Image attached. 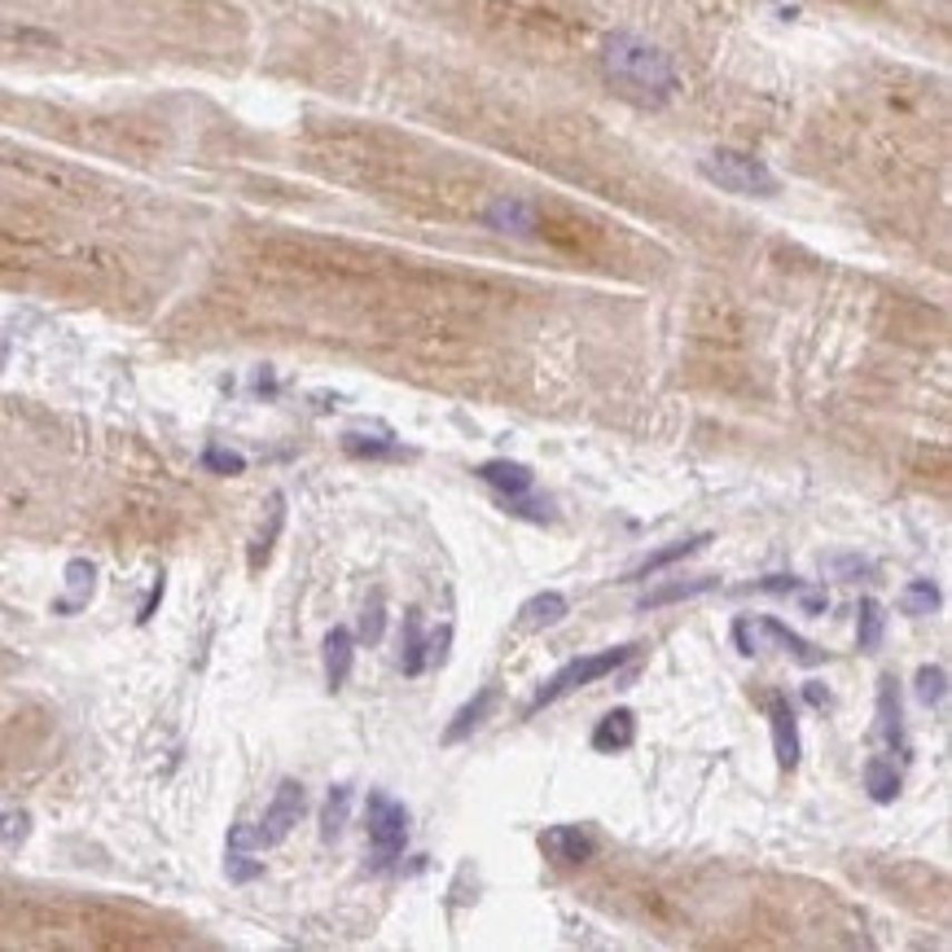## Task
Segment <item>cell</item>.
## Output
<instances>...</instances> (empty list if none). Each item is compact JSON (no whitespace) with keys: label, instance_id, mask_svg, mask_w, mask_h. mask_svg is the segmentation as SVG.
<instances>
[{"label":"cell","instance_id":"1","mask_svg":"<svg viewBox=\"0 0 952 952\" xmlns=\"http://www.w3.org/2000/svg\"><path fill=\"white\" fill-rule=\"evenodd\" d=\"M601 71H606V79H610L628 101L650 106V110L667 106V101L680 92L676 62L663 53L659 45H650V40L637 36V31H615V36H606V45H601Z\"/></svg>","mask_w":952,"mask_h":952},{"label":"cell","instance_id":"2","mask_svg":"<svg viewBox=\"0 0 952 952\" xmlns=\"http://www.w3.org/2000/svg\"><path fill=\"white\" fill-rule=\"evenodd\" d=\"M303 812H307V791H303V782L286 777V782L277 786L273 804L264 807L259 825H233V830H228V847H237V852L277 847V843H286V838H291V830L303 821Z\"/></svg>","mask_w":952,"mask_h":952},{"label":"cell","instance_id":"3","mask_svg":"<svg viewBox=\"0 0 952 952\" xmlns=\"http://www.w3.org/2000/svg\"><path fill=\"white\" fill-rule=\"evenodd\" d=\"M632 655H637V646H615V650H597V655H580V659L562 663V667H558V671L536 689V698L527 703V720H531V716H540L544 707L562 703L567 694H576V689H585V685L606 680L610 671H619Z\"/></svg>","mask_w":952,"mask_h":952},{"label":"cell","instance_id":"4","mask_svg":"<svg viewBox=\"0 0 952 952\" xmlns=\"http://www.w3.org/2000/svg\"><path fill=\"white\" fill-rule=\"evenodd\" d=\"M698 171H703L711 185H720L725 194H737V198H773V194H782L777 171H773L764 158L742 154V149H711V154L698 163Z\"/></svg>","mask_w":952,"mask_h":952},{"label":"cell","instance_id":"5","mask_svg":"<svg viewBox=\"0 0 952 952\" xmlns=\"http://www.w3.org/2000/svg\"><path fill=\"white\" fill-rule=\"evenodd\" d=\"M474 479L488 483V488L501 497V506L510 513H518V518H531V522H544V518H549V501L536 497V474H531V465L510 461V457H492V461L474 465Z\"/></svg>","mask_w":952,"mask_h":952},{"label":"cell","instance_id":"6","mask_svg":"<svg viewBox=\"0 0 952 952\" xmlns=\"http://www.w3.org/2000/svg\"><path fill=\"white\" fill-rule=\"evenodd\" d=\"M365 834L373 847V865L386 870L391 861H400L404 843H409V807L391 799L386 791H369L365 804Z\"/></svg>","mask_w":952,"mask_h":952},{"label":"cell","instance_id":"7","mask_svg":"<svg viewBox=\"0 0 952 952\" xmlns=\"http://www.w3.org/2000/svg\"><path fill=\"white\" fill-rule=\"evenodd\" d=\"M448 646H452V628H440L435 637H426L422 632V615L409 610L404 628H400V671L404 676H422L426 667L448 659Z\"/></svg>","mask_w":952,"mask_h":952},{"label":"cell","instance_id":"8","mask_svg":"<svg viewBox=\"0 0 952 952\" xmlns=\"http://www.w3.org/2000/svg\"><path fill=\"white\" fill-rule=\"evenodd\" d=\"M597 834L588 830V825H549L544 834H540V852H544V861H553V865H588L592 856H597Z\"/></svg>","mask_w":952,"mask_h":952},{"label":"cell","instance_id":"9","mask_svg":"<svg viewBox=\"0 0 952 952\" xmlns=\"http://www.w3.org/2000/svg\"><path fill=\"white\" fill-rule=\"evenodd\" d=\"M768 725H773V755H777V768H782V773H795L804 746H799V716H795L791 698H782V694L768 698Z\"/></svg>","mask_w":952,"mask_h":952},{"label":"cell","instance_id":"10","mask_svg":"<svg viewBox=\"0 0 952 952\" xmlns=\"http://www.w3.org/2000/svg\"><path fill=\"white\" fill-rule=\"evenodd\" d=\"M879 742L891 750V755H900V759H909V733H904V703H900V685H895V676H882L879 680Z\"/></svg>","mask_w":952,"mask_h":952},{"label":"cell","instance_id":"11","mask_svg":"<svg viewBox=\"0 0 952 952\" xmlns=\"http://www.w3.org/2000/svg\"><path fill=\"white\" fill-rule=\"evenodd\" d=\"M497 707H501V689H497V685H483V689L452 716V725L443 729V746H457V742H465L474 729H483V725L492 720Z\"/></svg>","mask_w":952,"mask_h":952},{"label":"cell","instance_id":"12","mask_svg":"<svg viewBox=\"0 0 952 952\" xmlns=\"http://www.w3.org/2000/svg\"><path fill=\"white\" fill-rule=\"evenodd\" d=\"M567 615H571V601L562 592L544 588V592H536V597H527L518 606V628L522 632H544V628H558Z\"/></svg>","mask_w":952,"mask_h":952},{"label":"cell","instance_id":"13","mask_svg":"<svg viewBox=\"0 0 952 952\" xmlns=\"http://www.w3.org/2000/svg\"><path fill=\"white\" fill-rule=\"evenodd\" d=\"M755 632H759V637H768V641H777V646L799 663V667H821V663H825V650H821V646H812L807 637H799L795 628H786L777 615H759V619H755Z\"/></svg>","mask_w":952,"mask_h":952},{"label":"cell","instance_id":"14","mask_svg":"<svg viewBox=\"0 0 952 952\" xmlns=\"http://www.w3.org/2000/svg\"><path fill=\"white\" fill-rule=\"evenodd\" d=\"M716 536L711 531H698V536H685V540H676V544H667V549H659V553H650V558H641L624 580H655L659 571H667V567H676V562H685V558H694L698 549H707Z\"/></svg>","mask_w":952,"mask_h":952},{"label":"cell","instance_id":"15","mask_svg":"<svg viewBox=\"0 0 952 952\" xmlns=\"http://www.w3.org/2000/svg\"><path fill=\"white\" fill-rule=\"evenodd\" d=\"M632 742H637V716H632L628 707L606 711V716L597 720V729H592V750H597V755H619V750H628Z\"/></svg>","mask_w":952,"mask_h":952},{"label":"cell","instance_id":"16","mask_svg":"<svg viewBox=\"0 0 952 952\" xmlns=\"http://www.w3.org/2000/svg\"><path fill=\"white\" fill-rule=\"evenodd\" d=\"M282 531H286V497H282V492H273V501H268V518H264L259 536H255V540H251V549H246V567H251V571H264V567H268V558H273V549H277Z\"/></svg>","mask_w":952,"mask_h":952},{"label":"cell","instance_id":"17","mask_svg":"<svg viewBox=\"0 0 952 952\" xmlns=\"http://www.w3.org/2000/svg\"><path fill=\"white\" fill-rule=\"evenodd\" d=\"M352 663H356V637L347 628H334L325 637V689L338 694L352 680Z\"/></svg>","mask_w":952,"mask_h":952},{"label":"cell","instance_id":"18","mask_svg":"<svg viewBox=\"0 0 952 952\" xmlns=\"http://www.w3.org/2000/svg\"><path fill=\"white\" fill-rule=\"evenodd\" d=\"M716 588H720L716 576H698V580H667V585L650 588V592L637 601V610H663V606H676V601L707 597V592H716Z\"/></svg>","mask_w":952,"mask_h":952},{"label":"cell","instance_id":"19","mask_svg":"<svg viewBox=\"0 0 952 952\" xmlns=\"http://www.w3.org/2000/svg\"><path fill=\"white\" fill-rule=\"evenodd\" d=\"M861 777H865V791H870V799H874V804H895V799H900L904 777H900L895 759H886V755H870V759H865V768H861Z\"/></svg>","mask_w":952,"mask_h":952},{"label":"cell","instance_id":"20","mask_svg":"<svg viewBox=\"0 0 952 952\" xmlns=\"http://www.w3.org/2000/svg\"><path fill=\"white\" fill-rule=\"evenodd\" d=\"M92 585H97V567H92L88 558H75L71 567H67V588H71V597H58V601H53V615H75V610H84L88 597H92Z\"/></svg>","mask_w":952,"mask_h":952},{"label":"cell","instance_id":"21","mask_svg":"<svg viewBox=\"0 0 952 952\" xmlns=\"http://www.w3.org/2000/svg\"><path fill=\"white\" fill-rule=\"evenodd\" d=\"M882 637H886V610H882V601L861 597V606H856V646L865 655H874L882 646Z\"/></svg>","mask_w":952,"mask_h":952},{"label":"cell","instance_id":"22","mask_svg":"<svg viewBox=\"0 0 952 952\" xmlns=\"http://www.w3.org/2000/svg\"><path fill=\"white\" fill-rule=\"evenodd\" d=\"M347 812H352V786H330V799L321 807V838L334 843L347 825Z\"/></svg>","mask_w":952,"mask_h":952},{"label":"cell","instance_id":"23","mask_svg":"<svg viewBox=\"0 0 952 952\" xmlns=\"http://www.w3.org/2000/svg\"><path fill=\"white\" fill-rule=\"evenodd\" d=\"M940 601H944V592L931 585V580H909L904 592H900V606H904V615H913V619L935 615V610H940Z\"/></svg>","mask_w":952,"mask_h":952},{"label":"cell","instance_id":"24","mask_svg":"<svg viewBox=\"0 0 952 952\" xmlns=\"http://www.w3.org/2000/svg\"><path fill=\"white\" fill-rule=\"evenodd\" d=\"M913 689H917V698H922L926 707H940V703L949 698V667H940V663H926V667H917V676H913Z\"/></svg>","mask_w":952,"mask_h":952},{"label":"cell","instance_id":"25","mask_svg":"<svg viewBox=\"0 0 952 952\" xmlns=\"http://www.w3.org/2000/svg\"><path fill=\"white\" fill-rule=\"evenodd\" d=\"M488 224L510 228V233H531V228H536V212H531L527 203H518V198H501V203L488 212Z\"/></svg>","mask_w":952,"mask_h":952},{"label":"cell","instance_id":"26","mask_svg":"<svg viewBox=\"0 0 952 952\" xmlns=\"http://www.w3.org/2000/svg\"><path fill=\"white\" fill-rule=\"evenodd\" d=\"M382 632H386V601H382V592H373L365 606V615H361V632H356V641L361 646H377L382 641Z\"/></svg>","mask_w":952,"mask_h":952},{"label":"cell","instance_id":"27","mask_svg":"<svg viewBox=\"0 0 952 952\" xmlns=\"http://www.w3.org/2000/svg\"><path fill=\"white\" fill-rule=\"evenodd\" d=\"M343 448L352 452V457H365V461H382V457H404V448L391 440H373V435H347Z\"/></svg>","mask_w":952,"mask_h":952},{"label":"cell","instance_id":"28","mask_svg":"<svg viewBox=\"0 0 952 952\" xmlns=\"http://www.w3.org/2000/svg\"><path fill=\"white\" fill-rule=\"evenodd\" d=\"M203 470H212V474H242L246 470V457L242 452H233V448H220V443H212L207 452H203Z\"/></svg>","mask_w":952,"mask_h":952},{"label":"cell","instance_id":"29","mask_svg":"<svg viewBox=\"0 0 952 952\" xmlns=\"http://www.w3.org/2000/svg\"><path fill=\"white\" fill-rule=\"evenodd\" d=\"M825 571L838 580H865V576H874V562L861 553H838V558H825Z\"/></svg>","mask_w":952,"mask_h":952},{"label":"cell","instance_id":"30","mask_svg":"<svg viewBox=\"0 0 952 952\" xmlns=\"http://www.w3.org/2000/svg\"><path fill=\"white\" fill-rule=\"evenodd\" d=\"M224 874L233 882H255L264 874V865L259 861H251L246 852H237V847H228V856H224Z\"/></svg>","mask_w":952,"mask_h":952},{"label":"cell","instance_id":"31","mask_svg":"<svg viewBox=\"0 0 952 952\" xmlns=\"http://www.w3.org/2000/svg\"><path fill=\"white\" fill-rule=\"evenodd\" d=\"M799 588H804V580H799V576H764V580L737 588V592H799Z\"/></svg>","mask_w":952,"mask_h":952},{"label":"cell","instance_id":"32","mask_svg":"<svg viewBox=\"0 0 952 952\" xmlns=\"http://www.w3.org/2000/svg\"><path fill=\"white\" fill-rule=\"evenodd\" d=\"M31 830V816L18 812V816H0V843H22Z\"/></svg>","mask_w":952,"mask_h":952},{"label":"cell","instance_id":"33","mask_svg":"<svg viewBox=\"0 0 952 952\" xmlns=\"http://www.w3.org/2000/svg\"><path fill=\"white\" fill-rule=\"evenodd\" d=\"M733 641H737V650L750 659V655L759 650V632H755V624H750V619H737V624H733Z\"/></svg>","mask_w":952,"mask_h":952},{"label":"cell","instance_id":"34","mask_svg":"<svg viewBox=\"0 0 952 952\" xmlns=\"http://www.w3.org/2000/svg\"><path fill=\"white\" fill-rule=\"evenodd\" d=\"M163 592H167V580H163V576H158V580H154V588H149L146 606H141V610H137V624H149V619H154V610H158V606H163Z\"/></svg>","mask_w":952,"mask_h":952},{"label":"cell","instance_id":"35","mask_svg":"<svg viewBox=\"0 0 952 952\" xmlns=\"http://www.w3.org/2000/svg\"><path fill=\"white\" fill-rule=\"evenodd\" d=\"M799 606H804V615H816V619H821V615L830 610V597H825V592H804V588H799Z\"/></svg>","mask_w":952,"mask_h":952},{"label":"cell","instance_id":"36","mask_svg":"<svg viewBox=\"0 0 952 952\" xmlns=\"http://www.w3.org/2000/svg\"><path fill=\"white\" fill-rule=\"evenodd\" d=\"M804 694H807V703H812V707H825V703H830V689H821V680H807Z\"/></svg>","mask_w":952,"mask_h":952}]
</instances>
